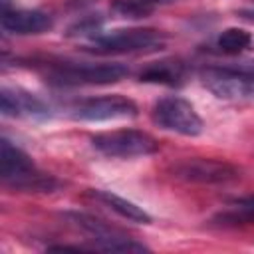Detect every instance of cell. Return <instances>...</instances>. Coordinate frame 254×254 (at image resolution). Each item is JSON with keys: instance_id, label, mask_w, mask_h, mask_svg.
<instances>
[{"instance_id": "1", "label": "cell", "mask_w": 254, "mask_h": 254, "mask_svg": "<svg viewBox=\"0 0 254 254\" xmlns=\"http://www.w3.org/2000/svg\"><path fill=\"white\" fill-rule=\"evenodd\" d=\"M0 177L8 189L22 192H52L60 187L52 175L40 173L32 159L8 139L0 141Z\"/></svg>"}, {"instance_id": "2", "label": "cell", "mask_w": 254, "mask_h": 254, "mask_svg": "<svg viewBox=\"0 0 254 254\" xmlns=\"http://www.w3.org/2000/svg\"><path fill=\"white\" fill-rule=\"evenodd\" d=\"M129 73L125 64H56L46 73V79L54 85H109L121 81Z\"/></svg>"}, {"instance_id": "3", "label": "cell", "mask_w": 254, "mask_h": 254, "mask_svg": "<svg viewBox=\"0 0 254 254\" xmlns=\"http://www.w3.org/2000/svg\"><path fill=\"white\" fill-rule=\"evenodd\" d=\"M167 36L155 28H125L113 30L109 34L93 38L89 44V52L101 56H119V54H139V52H153L163 48Z\"/></svg>"}, {"instance_id": "4", "label": "cell", "mask_w": 254, "mask_h": 254, "mask_svg": "<svg viewBox=\"0 0 254 254\" xmlns=\"http://www.w3.org/2000/svg\"><path fill=\"white\" fill-rule=\"evenodd\" d=\"M64 216L75 228L85 232L95 242V250H103V252H149V248L143 242H137L135 238H131L123 230L111 226L109 222H105L93 214L69 210Z\"/></svg>"}, {"instance_id": "5", "label": "cell", "mask_w": 254, "mask_h": 254, "mask_svg": "<svg viewBox=\"0 0 254 254\" xmlns=\"http://www.w3.org/2000/svg\"><path fill=\"white\" fill-rule=\"evenodd\" d=\"M171 177L192 185H228L242 177V171L222 159L187 157L169 167Z\"/></svg>"}, {"instance_id": "6", "label": "cell", "mask_w": 254, "mask_h": 254, "mask_svg": "<svg viewBox=\"0 0 254 254\" xmlns=\"http://www.w3.org/2000/svg\"><path fill=\"white\" fill-rule=\"evenodd\" d=\"M91 145L101 155L119 157V159L145 157L159 151L157 139L139 129H117V131L97 133L91 137Z\"/></svg>"}, {"instance_id": "7", "label": "cell", "mask_w": 254, "mask_h": 254, "mask_svg": "<svg viewBox=\"0 0 254 254\" xmlns=\"http://www.w3.org/2000/svg\"><path fill=\"white\" fill-rule=\"evenodd\" d=\"M151 119L157 127L187 137L200 135L204 129V123L200 115L194 111V107L187 99L177 95L159 99L151 109Z\"/></svg>"}, {"instance_id": "8", "label": "cell", "mask_w": 254, "mask_h": 254, "mask_svg": "<svg viewBox=\"0 0 254 254\" xmlns=\"http://www.w3.org/2000/svg\"><path fill=\"white\" fill-rule=\"evenodd\" d=\"M200 81L218 99L238 101L254 97V75L238 65L204 67L200 71Z\"/></svg>"}, {"instance_id": "9", "label": "cell", "mask_w": 254, "mask_h": 254, "mask_svg": "<svg viewBox=\"0 0 254 254\" xmlns=\"http://www.w3.org/2000/svg\"><path fill=\"white\" fill-rule=\"evenodd\" d=\"M77 121H115V119H131L137 115V105L129 97L123 95H103L89 97L71 107L69 113Z\"/></svg>"}, {"instance_id": "10", "label": "cell", "mask_w": 254, "mask_h": 254, "mask_svg": "<svg viewBox=\"0 0 254 254\" xmlns=\"http://www.w3.org/2000/svg\"><path fill=\"white\" fill-rule=\"evenodd\" d=\"M0 111L6 117H34V119H42L50 113L48 105L40 97L20 87L0 89Z\"/></svg>"}, {"instance_id": "11", "label": "cell", "mask_w": 254, "mask_h": 254, "mask_svg": "<svg viewBox=\"0 0 254 254\" xmlns=\"http://www.w3.org/2000/svg\"><path fill=\"white\" fill-rule=\"evenodd\" d=\"M52 26V16L40 10H4L2 14V30L16 36L42 34L48 32Z\"/></svg>"}, {"instance_id": "12", "label": "cell", "mask_w": 254, "mask_h": 254, "mask_svg": "<svg viewBox=\"0 0 254 254\" xmlns=\"http://www.w3.org/2000/svg\"><path fill=\"white\" fill-rule=\"evenodd\" d=\"M187 75H189V67L181 60H161V62L149 64L145 69H141L139 81L177 87V85L185 83Z\"/></svg>"}, {"instance_id": "13", "label": "cell", "mask_w": 254, "mask_h": 254, "mask_svg": "<svg viewBox=\"0 0 254 254\" xmlns=\"http://www.w3.org/2000/svg\"><path fill=\"white\" fill-rule=\"evenodd\" d=\"M91 196L97 198L99 202H103L107 208H111L113 212H117L119 216L131 220V222H139V224H149L151 222V216L149 212H145L141 206H137L135 202L115 194V192H109V190H91Z\"/></svg>"}, {"instance_id": "14", "label": "cell", "mask_w": 254, "mask_h": 254, "mask_svg": "<svg viewBox=\"0 0 254 254\" xmlns=\"http://www.w3.org/2000/svg\"><path fill=\"white\" fill-rule=\"evenodd\" d=\"M250 44H252V36L244 28H226L216 38V48L222 54H230V56L244 52Z\"/></svg>"}, {"instance_id": "15", "label": "cell", "mask_w": 254, "mask_h": 254, "mask_svg": "<svg viewBox=\"0 0 254 254\" xmlns=\"http://www.w3.org/2000/svg\"><path fill=\"white\" fill-rule=\"evenodd\" d=\"M111 10L121 18H147L153 6L143 0H111Z\"/></svg>"}, {"instance_id": "16", "label": "cell", "mask_w": 254, "mask_h": 254, "mask_svg": "<svg viewBox=\"0 0 254 254\" xmlns=\"http://www.w3.org/2000/svg\"><path fill=\"white\" fill-rule=\"evenodd\" d=\"M99 20L97 18H87V20H83V22H77L71 30H69V36H73V34H91V32H95L97 28H99Z\"/></svg>"}, {"instance_id": "17", "label": "cell", "mask_w": 254, "mask_h": 254, "mask_svg": "<svg viewBox=\"0 0 254 254\" xmlns=\"http://www.w3.org/2000/svg\"><path fill=\"white\" fill-rule=\"evenodd\" d=\"M232 204L242 206V208H246V210H252V212H254V194H250V196H242V198H236V200H232Z\"/></svg>"}, {"instance_id": "18", "label": "cell", "mask_w": 254, "mask_h": 254, "mask_svg": "<svg viewBox=\"0 0 254 254\" xmlns=\"http://www.w3.org/2000/svg\"><path fill=\"white\" fill-rule=\"evenodd\" d=\"M143 2H147V4H151V6L155 8V6H165V4H173V2H177V0H143Z\"/></svg>"}]
</instances>
